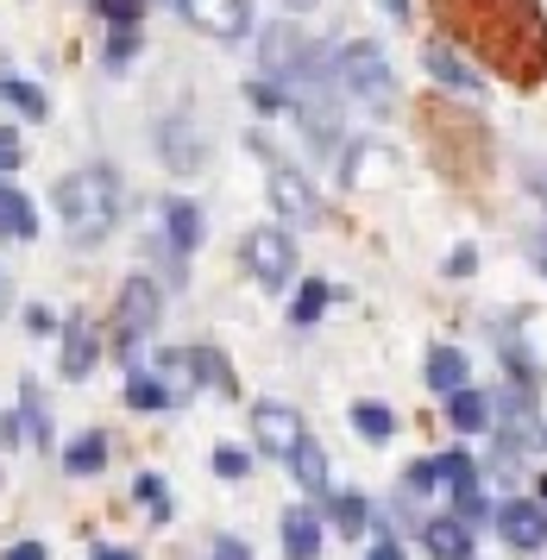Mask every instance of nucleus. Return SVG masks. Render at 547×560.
Returning <instances> with one entry per match:
<instances>
[{
	"instance_id": "39",
	"label": "nucleus",
	"mask_w": 547,
	"mask_h": 560,
	"mask_svg": "<svg viewBox=\"0 0 547 560\" xmlns=\"http://www.w3.org/2000/svg\"><path fill=\"white\" fill-rule=\"evenodd\" d=\"M365 560H403V548H397V541H377V548H372Z\"/></svg>"
},
{
	"instance_id": "30",
	"label": "nucleus",
	"mask_w": 547,
	"mask_h": 560,
	"mask_svg": "<svg viewBox=\"0 0 547 560\" xmlns=\"http://www.w3.org/2000/svg\"><path fill=\"white\" fill-rule=\"evenodd\" d=\"M132 491H139V504H151L158 516H171V491H164V479H151V472H146V479L132 485Z\"/></svg>"
},
{
	"instance_id": "42",
	"label": "nucleus",
	"mask_w": 547,
	"mask_h": 560,
	"mask_svg": "<svg viewBox=\"0 0 547 560\" xmlns=\"http://www.w3.org/2000/svg\"><path fill=\"white\" fill-rule=\"evenodd\" d=\"M283 7H290V13H309V7H315V0H283Z\"/></svg>"
},
{
	"instance_id": "40",
	"label": "nucleus",
	"mask_w": 547,
	"mask_h": 560,
	"mask_svg": "<svg viewBox=\"0 0 547 560\" xmlns=\"http://www.w3.org/2000/svg\"><path fill=\"white\" fill-rule=\"evenodd\" d=\"M7 308H13V278L0 271V322H7Z\"/></svg>"
},
{
	"instance_id": "9",
	"label": "nucleus",
	"mask_w": 547,
	"mask_h": 560,
	"mask_svg": "<svg viewBox=\"0 0 547 560\" xmlns=\"http://www.w3.org/2000/svg\"><path fill=\"white\" fill-rule=\"evenodd\" d=\"M498 535L516 548V555H542V548H547V504L510 498V504L498 510Z\"/></svg>"
},
{
	"instance_id": "16",
	"label": "nucleus",
	"mask_w": 547,
	"mask_h": 560,
	"mask_svg": "<svg viewBox=\"0 0 547 560\" xmlns=\"http://www.w3.org/2000/svg\"><path fill=\"white\" fill-rule=\"evenodd\" d=\"M0 233H7V240H32V233H38V208H32V196L13 189V183H0Z\"/></svg>"
},
{
	"instance_id": "36",
	"label": "nucleus",
	"mask_w": 547,
	"mask_h": 560,
	"mask_svg": "<svg viewBox=\"0 0 547 560\" xmlns=\"http://www.w3.org/2000/svg\"><path fill=\"white\" fill-rule=\"evenodd\" d=\"M214 560H252V555H246V541H233V535H221V541H214Z\"/></svg>"
},
{
	"instance_id": "21",
	"label": "nucleus",
	"mask_w": 547,
	"mask_h": 560,
	"mask_svg": "<svg viewBox=\"0 0 547 560\" xmlns=\"http://www.w3.org/2000/svg\"><path fill=\"white\" fill-rule=\"evenodd\" d=\"M327 523L340 535H359L365 523H372V504L359 498V491H327Z\"/></svg>"
},
{
	"instance_id": "22",
	"label": "nucleus",
	"mask_w": 547,
	"mask_h": 560,
	"mask_svg": "<svg viewBox=\"0 0 547 560\" xmlns=\"http://www.w3.org/2000/svg\"><path fill=\"white\" fill-rule=\"evenodd\" d=\"M126 404L132 409H171L176 397H171V384L158 378V372H132V378H126Z\"/></svg>"
},
{
	"instance_id": "44",
	"label": "nucleus",
	"mask_w": 547,
	"mask_h": 560,
	"mask_svg": "<svg viewBox=\"0 0 547 560\" xmlns=\"http://www.w3.org/2000/svg\"><path fill=\"white\" fill-rule=\"evenodd\" d=\"M542 504H547V479H542Z\"/></svg>"
},
{
	"instance_id": "1",
	"label": "nucleus",
	"mask_w": 547,
	"mask_h": 560,
	"mask_svg": "<svg viewBox=\"0 0 547 560\" xmlns=\"http://www.w3.org/2000/svg\"><path fill=\"white\" fill-rule=\"evenodd\" d=\"M50 202H57V221L70 233V246H95L120 221V177L107 164H82V171H70V177L57 183Z\"/></svg>"
},
{
	"instance_id": "7",
	"label": "nucleus",
	"mask_w": 547,
	"mask_h": 560,
	"mask_svg": "<svg viewBox=\"0 0 547 560\" xmlns=\"http://www.w3.org/2000/svg\"><path fill=\"white\" fill-rule=\"evenodd\" d=\"M252 441H258V454L290 459L309 441V429H302V416L290 404H252Z\"/></svg>"
},
{
	"instance_id": "24",
	"label": "nucleus",
	"mask_w": 547,
	"mask_h": 560,
	"mask_svg": "<svg viewBox=\"0 0 547 560\" xmlns=\"http://www.w3.org/2000/svg\"><path fill=\"white\" fill-rule=\"evenodd\" d=\"M327 296H334V290H327L322 278H309V283L296 290V303H290V322H296V328H309V322H322Z\"/></svg>"
},
{
	"instance_id": "14",
	"label": "nucleus",
	"mask_w": 547,
	"mask_h": 560,
	"mask_svg": "<svg viewBox=\"0 0 547 560\" xmlns=\"http://www.w3.org/2000/svg\"><path fill=\"white\" fill-rule=\"evenodd\" d=\"M283 555L290 560H315L322 555V516H315L309 504L283 510Z\"/></svg>"
},
{
	"instance_id": "8",
	"label": "nucleus",
	"mask_w": 547,
	"mask_h": 560,
	"mask_svg": "<svg viewBox=\"0 0 547 560\" xmlns=\"http://www.w3.org/2000/svg\"><path fill=\"white\" fill-rule=\"evenodd\" d=\"M271 208L283 221H296V228H315L322 221V196H315V183L290 171V164H271Z\"/></svg>"
},
{
	"instance_id": "23",
	"label": "nucleus",
	"mask_w": 547,
	"mask_h": 560,
	"mask_svg": "<svg viewBox=\"0 0 547 560\" xmlns=\"http://www.w3.org/2000/svg\"><path fill=\"white\" fill-rule=\"evenodd\" d=\"M352 429L365 434V441H377V447H384V441L397 434V416H391L384 404H352Z\"/></svg>"
},
{
	"instance_id": "29",
	"label": "nucleus",
	"mask_w": 547,
	"mask_h": 560,
	"mask_svg": "<svg viewBox=\"0 0 547 560\" xmlns=\"http://www.w3.org/2000/svg\"><path fill=\"white\" fill-rule=\"evenodd\" d=\"M214 472H221V479H246L252 454H246V447H214Z\"/></svg>"
},
{
	"instance_id": "13",
	"label": "nucleus",
	"mask_w": 547,
	"mask_h": 560,
	"mask_svg": "<svg viewBox=\"0 0 547 560\" xmlns=\"http://www.w3.org/2000/svg\"><path fill=\"white\" fill-rule=\"evenodd\" d=\"M422 548L434 560H473V523L466 516H434L422 529Z\"/></svg>"
},
{
	"instance_id": "28",
	"label": "nucleus",
	"mask_w": 547,
	"mask_h": 560,
	"mask_svg": "<svg viewBox=\"0 0 547 560\" xmlns=\"http://www.w3.org/2000/svg\"><path fill=\"white\" fill-rule=\"evenodd\" d=\"M95 13L107 26H139V13H146V0H95Z\"/></svg>"
},
{
	"instance_id": "26",
	"label": "nucleus",
	"mask_w": 547,
	"mask_h": 560,
	"mask_svg": "<svg viewBox=\"0 0 547 560\" xmlns=\"http://www.w3.org/2000/svg\"><path fill=\"white\" fill-rule=\"evenodd\" d=\"M132 51H139V32L114 26V32H107V51H101V63H107V70H126V63H132Z\"/></svg>"
},
{
	"instance_id": "10",
	"label": "nucleus",
	"mask_w": 547,
	"mask_h": 560,
	"mask_svg": "<svg viewBox=\"0 0 547 560\" xmlns=\"http://www.w3.org/2000/svg\"><path fill=\"white\" fill-rule=\"evenodd\" d=\"M422 70L441 82V89H453V95H473V102H485V77H478V70L453 51V45H441V38L422 51Z\"/></svg>"
},
{
	"instance_id": "38",
	"label": "nucleus",
	"mask_w": 547,
	"mask_h": 560,
	"mask_svg": "<svg viewBox=\"0 0 547 560\" xmlns=\"http://www.w3.org/2000/svg\"><path fill=\"white\" fill-rule=\"evenodd\" d=\"M528 265H535V271L547 278V233H535V246H528Z\"/></svg>"
},
{
	"instance_id": "18",
	"label": "nucleus",
	"mask_w": 547,
	"mask_h": 560,
	"mask_svg": "<svg viewBox=\"0 0 547 560\" xmlns=\"http://www.w3.org/2000/svg\"><path fill=\"white\" fill-rule=\"evenodd\" d=\"M290 472H296V485L309 491V498H327V454H322V441H315V434L290 454Z\"/></svg>"
},
{
	"instance_id": "2",
	"label": "nucleus",
	"mask_w": 547,
	"mask_h": 560,
	"mask_svg": "<svg viewBox=\"0 0 547 560\" xmlns=\"http://www.w3.org/2000/svg\"><path fill=\"white\" fill-rule=\"evenodd\" d=\"M334 82H340V95H352L372 114L397 107V77H391V63H384V51H377L372 38H352V45L334 51Z\"/></svg>"
},
{
	"instance_id": "35",
	"label": "nucleus",
	"mask_w": 547,
	"mask_h": 560,
	"mask_svg": "<svg viewBox=\"0 0 547 560\" xmlns=\"http://www.w3.org/2000/svg\"><path fill=\"white\" fill-rule=\"evenodd\" d=\"M377 7H384V20H397V26L416 20V0H377Z\"/></svg>"
},
{
	"instance_id": "17",
	"label": "nucleus",
	"mask_w": 547,
	"mask_h": 560,
	"mask_svg": "<svg viewBox=\"0 0 547 560\" xmlns=\"http://www.w3.org/2000/svg\"><path fill=\"white\" fill-rule=\"evenodd\" d=\"M447 422L459 434H485V429H491V397L473 390V384H466V390H453V397H447Z\"/></svg>"
},
{
	"instance_id": "37",
	"label": "nucleus",
	"mask_w": 547,
	"mask_h": 560,
	"mask_svg": "<svg viewBox=\"0 0 547 560\" xmlns=\"http://www.w3.org/2000/svg\"><path fill=\"white\" fill-rule=\"evenodd\" d=\"M25 328H32V334H50V328H57V315H50V308H32V315H25Z\"/></svg>"
},
{
	"instance_id": "3",
	"label": "nucleus",
	"mask_w": 547,
	"mask_h": 560,
	"mask_svg": "<svg viewBox=\"0 0 547 560\" xmlns=\"http://www.w3.org/2000/svg\"><path fill=\"white\" fill-rule=\"evenodd\" d=\"M158 315H164V290H158L146 271H139V278H126L120 283V303H114V347L132 359V353H139V340H151Z\"/></svg>"
},
{
	"instance_id": "32",
	"label": "nucleus",
	"mask_w": 547,
	"mask_h": 560,
	"mask_svg": "<svg viewBox=\"0 0 547 560\" xmlns=\"http://www.w3.org/2000/svg\"><path fill=\"white\" fill-rule=\"evenodd\" d=\"M473 271H478V253L473 246H459V253L447 258V278H473Z\"/></svg>"
},
{
	"instance_id": "11",
	"label": "nucleus",
	"mask_w": 547,
	"mask_h": 560,
	"mask_svg": "<svg viewBox=\"0 0 547 560\" xmlns=\"http://www.w3.org/2000/svg\"><path fill=\"white\" fill-rule=\"evenodd\" d=\"M201 233H208L201 208L189 202V196H171V202H164V246H171L176 258H189L201 246Z\"/></svg>"
},
{
	"instance_id": "4",
	"label": "nucleus",
	"mask_w": 547,
	"mask_h": 560,
	"mask_svg": "<svg viewBox=\"0 0 547 560\" xmlns=\"http://www.w3.org/2000/svg\"><path fill=\"white\" fill-rule=\"evenodd\" d=\"M240 258H246V271L265 290H283V283L296 278V240L283 228H252L246 240H240Z\"/></svg>"
},
{
	"instance_id": "33",
	"label": "nucleus",
	"mask_w": 547,
	"mask_h": 560,
	"mask_svg": "<svg viewBox=\"0 0 547 560\" xmlns=\"http://www.w3.org/2000/svg\"><path fill=\"white\" fill-rule=\"evenodd\" d=\"M0 560H50V548H45V541H13Z\"/></svg>"
},
{
	"instance_id": "5",
	"label": "nucleus",
	"mask_w": 547,
	"mask_h": 560,
	"mask_svg": "<svg viewBox=\"0 0 547 560\" xmlns=\"http://www.w3.org/2000/svg\"><path fill=\"white\" fill-rule=\"evenodd\" d=\"M176 13L221 45H240L252 32V0H176Z\"/></svg>"
},
{
	"instance_id": "12",
	"label": "nucleus",
	"mask_w": 547,
	"mask_h": 560,
	"mask_svg": "<svg viewBox=\"0 0 547 560\" xmlns=\"http://www.w3.org/2000/svg\"><path fill=\"white\" fill-rule=\"evenodd\" d=\"M95 359H101L95 322H89V315H70V322H63V378H89Z\"/></svg>"
},
{
	"instance_id": "15",
	"label": "nucleus",
	"mask_w": 547,
	"mask_h": 560,
	"mask_svg": "<svg viewBox=\"0 0 547 560\" xmlns=\"http://www.w3.org/2000/svg\"><path fill=\"white\" fill-rule=\"evenodd\" d=\"M428 390H441V397H453V390H466L473 384V359L459 353V347H434L428 353Z\"/></svg>"
},
{
	"instance_id": "6",
	"label": "nucleus",
	"mask_w": 547,
	"mask_h": 560,
	"mask_svg": "<svg viewBox=\"0 0 547 560\" xmlns=\"http://www.w3.org/2000/svg\"><path fill=\"white\" fill-rule=\"evenodd\" d=\"M158 158H164V171H176V177H196L201 164H208V132L189 114H171L158 127Z\"/></svg>"
},
{
	"instance_id": "25",
	"label": "nucleus",
	"mask_w": 547,
	"mask_h": 560,
	"mask_svg": "<svg viewBox=\"0 0 547 560\" xmlns=\"http://www.w3.org/2000/svg\"><path fill=\"white\" fill-rule=\"evenodd\" d=\"M196 353V378L201 384H214V390H233V372H226V359L214 353V347H189Z\"/></svg>"
},
{
	"instance_id": "20",
	"label": "nucleus",
	"mask_w": 547,
	"mask_h": 560,
	"mask_svg": "<svg viewBox=\"0 0 547 560\" xmlns=\"http://www.w3.org/2000/svg\"><path fill=\"white\" fill-rule=\"evenodd\" d=\"M0 102H13L20 120H45V114H50L45 89H38V82H25V77H7V70H0Z\"/></svg>"
},
{
	"instance_id": "34",
	"label": "nucleus",
	"mask_w": 547,
	"mask_h": 560,
	"mask_svg": "<svg viewBox=\"0 0 547 560\" xmlns=\"http://www.w3.org/2000/svg\"><path fill=\"white\" fill-rule=\"evenodd\" d=\"M409 491H434V459H416L409 466Z\"/></svg>"
},
{
	"instance_id": "41",
	"label": "nucleus",
	"mask_w": 547,
	"mask_h": 560,
	"mask_svg": "<svg viewBox=\"0 0 547 560\" xmlns=\"http://www.w3.org/2000/svg\"><path fill=\"white\" fill-rule=\"evenodd\" d=\"M95 560H139V555H126V548H95Z\"/></svg>"
},
{
	"instance_id": "43",
	"label": "nucleus",
	"mask_w": 547,
	"mask_h": 560,
	"mask_svg": "<svg viewBox=\"0 0 547 560\" xmlns=\"http://www.w3.org/2000/svg\"><path fill=\"white\" fill-rule=\"evenodd\" d=\"M535 189H542V202H547V177H535Z\"/></svg>"
},
{
	"instance_id": "27",
	"label": "nucleus",
	"mask_w": 547,
	"mask_h": 560,
	"mask_svg": "<svg viewBox=\"0 0 547 560\" xmlns=\"http://www.w3.org/2000/svg\"><path fill=\"white\" fill-rule=\"evenodd\" d=\"M246 102L258 107V114H283V107H290V95H283L271 77H252V82H246Z\"/></svg>"
},
{
	"instance_id": "19",
	"label": "nucleus",
	"mask_w": 547,
	"mask_h": 560,
	"mask_svg": "<svg viewBox=\"0 0 547 560\" xmlns=\"http://www.w3.org/2000/svg\"><path fill=\"white\" fill-rule=\"evenodd\" d=\"M107 466V434L89 429V434H75L70 447H63V472H75V479H89V472H101Z\"/></svg>"
},
{
	"instance_id": "31",
	"label": "nucleus",
	"mask_w": 547,
	"mask_h": 560,
	"mask_svg": "<svg viewBox=\"0 0 547 560\" xmlns=\"http://www.w3.org/2000/svg\"><path fill=\"white\" fill-rule=\"evenodd\" d=\"M20 132H13V127H0V171H13V164H20Z\"/></svg>"
}]
</instances>
